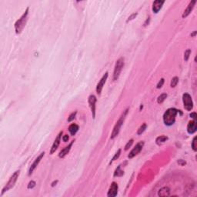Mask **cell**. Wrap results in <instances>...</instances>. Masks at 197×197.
<instances>
[{
	"instance_id": "36",
	"label": "cell",
	"mask_w": 197,
	"mask_h": 197,
	"mask_svg": "<svg viewBox=\"0 0 197 197\" xmlns=\"http://www.w3.org/2000/svg\"><path fill=\"white\" fill-rule=\"evenodd\" d=\"M195 34H196V31H195V32H194L192 33V34H191V36H195Z\"/></svg>"
},
{
	"instance_id": "32",
	"label": "cell",
	"mask_w": 197,
	"mask_h": 197,
	"mask_svg": "<svg viewBox=\"0 0 197 197\" xmlns=\"http://www.w3.org/2000/svg\"><path fill=\"white\" fill-rule=\"evenodd\" d=\"M62 140H63V142H67V141L69 140V136H68L67 135L64 136L62 137Z\"/></svg>"
},
{
	"instance_id": "8",
	"label": "cell",
	"mask_w": 197,
	"mask_h": 197,
	"mask_svg": "<svg viewBox=\"0 0 197 197\" xmlns=\"http://www.w3.org/2000/svg\"><path fill=\"white\" fill-rule=\"evenodd\" d=\"M107 78H108V73H106L103 75V76L102 77V79H100V81L98 83V84H97V86H96V92H97L99 95L101 94L102 90V89H103V86H104V85H105V83H106V80H107Z\"/></svg>"
},
{
	"instance_id": "13",
	"label": "cell",
	"mask_w": 197,
	"mask_h": 197,
	"mask_svg": "<svg viewBox=\"0 0 197 197\" xmlns=\"http://www.w3.org/2000/svg\"><path fill=\"white\" fill-rule=\"evenodd\" d=\"M196 129H197V124H196L195 119H194L192 121H190L188 123V125H187V132H188V133L193 134L196 131Z\"/></svg>"
},
{
	"instance_id": "22",
	"label": "cell",
	"mask_w": 197,
	"mask_h": 197,
	"mask_svg": "<svg viewBox=\"0 0 197 197\" xmlns=\"http://www.w3.org/2000/svg\"><path fill=\"white\" fill-rule=\"evenodd\" d=\"M120 168H121V166H118V168L116 169V170L115 171L114 176H122V175L124 174L123 171L120 170Z\"/></svg>"
},
{
	"instance_id": "19",
	"label": "cell",
	"mask_w": 197,
	"mask_h": 197,
	"mask_svg": "<svg viewBox=\"0 0 197 197\" xmlns=\"http://www.w3.org/2000/svg\"><path fill=\"white\" fill-rule=\"evenodd\" d=\"M167 140H168V138H167L166 136H159L158 138H156V143H157L158 145H161L162 143H165Z\"/></svg>"
},
{
	"instance_id": "6",
	"label": "cell",
	"mask_w": 197,
	"mask_h": 197,
	"mask_svg": "<svg viewBox=\"0 0 197 197\" xmlns=\"http://www.w3.org/2000/svg\"><path fill=\"white\" fill-rule=\"evenodd\" d=\"M182 101H183L184 108L186 110L190 111V110L192 109V108H193V102H192V98H191L189 94L184 93L183 96H182Z\"/></svg>"
},
{
	"instance_id": "29",
	"label": "cell",
	"mask_w": 197,
	"mask_h": 197,
	"mask_svg": "<svg viewBox=\"0 0 197 197\" xmlns=\"http://www.w3.org/2000/svg\"><path fill=\"white\" fill-rule=\"evenodd\" d=\"M163 83H164V79H161L160 81L159 82V83L157 84V89H160L163 86Z\"/></svg>"
},
{
	"instance_id": "5",
	"label": "cell",
	"mask_w": 197,
	"mask_h": 197,
	"mask_svg": "<svg viewBox=\"0 0 197 197\" xmlns=\"http://www.w3.org/2000/svg\"><path fill=\"white\" fill-rule=\"evenodd\" d=\"M124 67V59L120 58L116 61L115 69H114V74H113V80L115 81L119 79V75L122 70V68Z\"/></svg>"
},
{
	"instance_id": "2",
	"label": "cell",
	"mask_w": 197,
	"mask_h": 197,
	"mask_svg": "<svg viewBox=\"0 0 197 197\" xmlns=\"http://www.w3.org/2000/svg\"><path fill=\"white\" fill-rule=\"evenodd\" d=\"M28 14H29V7L26 9L25 13L21 16V18L19 20H17L16 22L15 23V30H16V34H20L22 32L24 26L26 24Z\"/></svg>"
},
{
	"instance_id": "10",
	"label": "cell",
	"mask_w": 197,
	"mask_h": 197,
	"mask_svg": "<svg viewBox=\"0 0 197 197\" xmlns=\"http://www.w3.org/2000/svg\"><path fill=\"white\" fill-rule=\"evenodd\" d=\"M45 156V152H43V153H42L36 159H35V161H34V163L32 164V166H31V167H30V169H29V176H30L32 173V172L35 170V169L36 168V166L39 165V163H40V161H41V159L43 158V156Z\"/></svg>"
},
{
	"instance_id": "11",
	"label": "cell",
	"mask_w": 197,
	"mask_h": 197,
	"mask_svg": "<svg viewBox=\"0 0 197 197\" xmlns=\"http://www.w3.org/2000/svg\"><path fill=\"white\" fill-rule=\"evenodd\" d=\"M117 193H118V184L116 182H113L109 187L107 195L109 197H115V196H116Z\"/></svg>"
},
{
	"instance_id": "31",
	"label": "cell",
	"mask_w": 197,
	"mask_h": 197,
	"mask_svg": "<svg viewBox=\"0 0 197 197\" xmlns=\"http://www.w3.org/2000/svg\"><path fill=\"white\" fill-rule=\"evenodd\" d=\"M136 16H137V14H136V13H133V15H131V16L128 18L127 22H129V21H130V20H133V19H135V18L136 17Z\"/></svg>"
},
{
	"instance_id": "20",
	"label": "cell",
	"mask_w": 197,
	"mask_h": 197,
	"mask_svg": "<svg viewBox=\"0 0 197 197\" xmlns=\"http://www.w3.org/2000/svg\"><path fill=\"white\" fill-rule=\"evenodd\" d=\"M167 98V94H166V93H163V94H161L159 97H158V99H157V102L159 103V104H161V103H163L164 101H165V99Z\"/></svg>"
},
{
	"instance_id": "14",
	"label": "cell",
	"mask_w": 197,
	"mask_h": 197,
	"mask_svg": "<svg viewBox=\"0 0 197 197\" xmlns=\"http://www.w3.org/2000/svg\"><path fill=\"white\" fill-rule=\"evenodd\" d=\"M164 1H160V0H156L153 3V12L154 13H158L159 11L162 9L163 5L164 4Z\"/></svg>"
},
{
	"instance_id": "25",
	"label": "cell",
	"mask_w": 197,
	"mask_h": 197,
	"mask_svg": "<svg viewBox=\"0 0 197 197\" xmlns=\"http://www.w3.org/2000/svg\"><path fill=\"white\" fill-rule=\"evenodd\" d=\"M120 153H121V149H119L118 151H117V153L115 154V156H113V158L112 159V160H111V162H110V164L112 163V162H114L115 160H116L119 157V156H120Z\"/></svg>"
},
{
	"instance_id": "30",
	"label": "cell",
	"mask_w": 197,
	"mask_h": 197,
	"mask_svg": "<svg viewBox=\"0 0 197 197\" xmlns=\"http://www.w3.org/2000/svg\"><path fill=\"white\" fill-rule=\"evenodd\" d=\"M35 186H36V182L34 181H31V182H29V183L28 185V188L29 189H32L33 187H35Z\"/></svg>"
},
{
	"instance_id": "16",
	"label": "cell",
	"mask_w": 197,
	"mask_h": 197,
	"mask_svg": "<svg viewBox=\"0 0 197 197\" xmlns=\"http://www.w3.org/2000/svg\"><path fill=\"white\" fill-rule=\"evenodd\" d=\"M73 143H74V140L72 141V142L70 143V144H69L68 146L65 147L62 150H61V152H60L59 154V157H60V158H64L65 156H66V155L69 153V151H70V149H71V147H72V146H73Z\"/></svg>"
},
{
	"instance_id": "7",
	"label": "cell",
	"mask_w": 197,
	"mask_h": 197,
	"mask_svg": "<svg viewBox=\"0 0 197 197\" xmlns=\"http://www.w3.org/2000/svg\"><path fill=\"white\" fill-rule=\"evenodd\" d=\"M143 146H144V142L141 141V142L138 143L136 145V146L133 149V150L129 153V154L128 155V158L132 159V158H133L134 156H136L137 154H139V153L141 152V150L143 149Z\"/></svg>"
},
{
	"instance_id": "4",
	"label": "cell",
	"mask_w": 197,
	"mask_h": 197,
	"mask_svg": "<svg viewBox=\"0 0 197 197\" xmlns=\"http://www.w3.org/2000/svg\"><path fill=\"white\" fill-rule=\"evenodd\" d=\"M19 172H20V171L18 170V171H16V172L13 174V176L10 177L9 182L6 183V185L5 186V187L3 189L2 192H1V195H3L4 194V192H7L8 190H9L10 189H12V188L15 186L16 181H17V179H18V177H19Z\"/></svg>"
},
{
	"instance_id": "23",
	"label": "cell",
	"mask_w": 197,
	"mask_h": 197,
	"mask_svg": "<svg viewBox=\"0 0 197 197\" xmlns=\"http://www.w3.org/2000/svg\"><path fill=\"white\" fill-rule=\"evenodd\" d=\"M178 82H179V78H178V77L176 76V77L172 78V81H171V87H172V88L176 87V86L177 85Z\"/></svg>"
},
{
	"instance_id": "35",
	"label": "cell",
	"mask_w": 197,
	"mask_h": 197,
	"mask_svg": "<svg viewBox=\"0 0 197 197\" xmlns=\"http://www.w3.org/2000/svg\"><path fill=\"white\" fill-rule=\"evenodd\" d=\"M57 182H58V181H57V180H56V181H54V182L52 183V186H55L57 184Z\"/></svg>"
},
{
	"instance_id": "33",
	"label": "cell",
	"mask_w": 197,
	"mask_h": 197,
	"mask_svg": "<svg viewBox=\"0 0 197 197\" xmlns=\"http://www.w3.org/2000/svg\"><path fill=\"white\" fill-rule=\"evenodd\" d=\"M190 117H191V118H192V119H196V117H197V115H196V113H195V112H192V113H191V114H190Z\"/></svg>"
},
{
	"instance_id": "21",
	"label": "cell",
	"mask_w": 197,
	"mask_h": 197,
	"mask_svg": "<svg viewBox=\"0 0 197 197\" xmlns=\"http://www.w3.org/2000/svg\"><path fill=\"white\" fill-rule=\"evenodd\" d=\"M146 123H143L140 128H139V129H138V132H137V134L138 135H141L143 132H144V131H145V129H146Z\"/></svg>"
},
{
	"instance_id": "27",
	"label": "cell",
	"mask_w": 197,
	"mask_h": 197,
	"mask_svg": "<svg viewBox=\"0 0 197 197\" xmlns=\"http://www.w3.org/2000/svg\"><path fill=\"white\" fill-rule=\"evenodd\" d=\"M196 137H194L193 140H192V148L194 151H196L197 149H196Z\"/></svg>"
},
{
	"instance_id": "12",
	"label": "cell",
	"mask_w": 197,
	"mask_h": 197,
	"mask_svg": "<svg viewBox=\"0 0 197 197\" xmlns=\"http://www.w3.org/2000/svg\"><path fill=\"white\" fill-rule=\"evenodd\" d=\"M62 135V132L61 131V132L59 133V135L57 136L56 139L55 140V141H54V143H53V144L52 146V148H51V150H50V154H53L55 152V150L58 149V147H59V146L60 144Z\"/></svg>"
},
{
	"instance_id": "9",
	"label": "cell",
	"mask_w": 197,
	"mask_h": 197,
	"mask_svg": "<svg viewBox=\"0 0 197 197\" xmlns=\"http://www.w3.org/2000/svg\"><path fill=\"white\" fill-rule=\"evenodd\" d=\"M88 102L89 104V106L91 108V111L92 113V116L93 118H95L96 115V97L93 95L89 96V99H88Z\"/></svg>"
},
{
	"instance_id": "1",
	"label": "cell",
	"mask_w": 197,
	"mask_h": 197,
	"mask_svg": "<svg viewBox=\"0 0 197 197\" xmlns=\"http://www.w3.org/2000/svg\"><path fill=\"white\" fill-rule=\"evenodd\" d=\"M179 112H181L180 110H178L175 108L168 109L163 115V122H164V124L166 125H168V126L172 125L175 123L176 116Z\"/></svg>"
},
{
	"instance_id": "34",
	"label": "cell",
	"mask_w": 197,
	"mask_h": 197,
	"mask_svg": "<svg viewBox=\"0 0 197 197\" xmlns=\"http://www.w3.org/2000/svg\"><path fill=\"white\" fill-rule=\"evenodd\" d=\"M178 163H179V164H181V165H185V164H186V162H182V160H179V161H178Z\"/></svg>"
},
{
	"instance_id": "24",
	"label": "cell",
	"mask_w": 197,
	"mask_h": 197,
	"mask_svg": "<svg viewBox=\"0 0 197 197\" xmlns=\"http://www.w3.org/2000/svg\"><path fill=\"white\" fill-rule=\"evenodd\" d=\"M190 53H191V50L189 49H186L185 51V53H184V59L185 61H188L189 58V55H190Z\"/></svg>"
},
{
	"instance_id": "26",
	"label": "cell",
	"mask_w": 197,
	"mask_h": 197,
	"mask_svg": "<svg viewBox=\"0 0 197 197\" xmlns=\"http://www.w3.org/2000/svg\"><path fill=\"white\" fill-rule=\"evenodd\" d=\"M133 140H130L127 143V144L125 145V150H128V149H129V147H131V146L133 145Z\"/></svg>"
},
{
	"instance_id": "17",
	"label": "cell",
	"mask_w": 197,
	"mask_h": 197,
	"mask_svg": "<svg viewBox=\"0 0 197 197\" xmlns=\"http://www.w3.org/2000/svg\"><path fill=\"white\" fill-rule=\"evenodd\" d=\"M169 192H170V189L169 187H163L162 189H159V196H166V195H169Z\"/></svg>"
},
{
	"instance_id": "15",
	"label": "cell",
	"mask_w": 197,
	"mask_h": 197,
	"mask_svg": "<svg viewBox=\"0 0 197 197\" xmlns=\"http://www.w3.org/2000/svg\"><path fill=\"white\" fill-rule=\"evenodd\" d=\"M196 3V1L195 0H193V1H191L189 3V5H188V6H187V8L186 9V10L184 11V13L182 14V18H186L187 16H189V13L192 12V10L193 9V8H194V6H195V4Z\"/></svg>"
},
{
	"instance_id": "18",
	"label": "cell",
	"mask_w": 197,
	"mask_h": 197,
	"mask_svg": "<svg viewBox=\"0 0 197 197\" xmlns=\"http://www.w3.org/2000/svg\"><path fill=\"white\" fill-rule=\"evenodd\" d=\"M78 130H79V126L76 124H72L69 127V131L72 136L76 135V133L78 132Z\"/></svg>"
},
{
	"instance_id": "3",
	"label": "cell",
	"mask_w": 197,
	"mask_h": 197,
	"mask_svg": "<svg viewBox=\"0 0 197 197\" xmlns=\"http://www.w3.org/2000/svg\"><path fill=\"white\" fill-rule=\"evenodd\" d=\"M128 109H126V110H125L124 111V112L122 114V115L119 117V120L116 122V124L115 125V126H114V129H113V130H112V135H111V139H115L117 136H118V134H119V130H120V128H121V126L122 125V124H123V122H124V120H125V116H126V115H127V113H128Z\"/></svg>"
},
{
	"instance_id": "28",
	"label": "cell",
	"mask_w": 197,
	"mask_h": 197,
	"mask_svg": "<svg viewBox=\"0 0 197 197\" xmlns=\"http://www.w3.org/2000/svg\"><path fill=\"white\" fill-rule=\"evenodd\" d=\"M76 113H77V112H73V113L69 115V119H68V121H69V122H71L73 119H75V116H76Z\"/></svg>"
}]
</instances>
